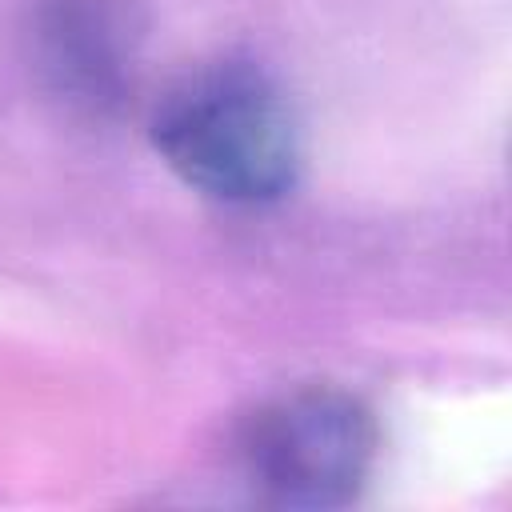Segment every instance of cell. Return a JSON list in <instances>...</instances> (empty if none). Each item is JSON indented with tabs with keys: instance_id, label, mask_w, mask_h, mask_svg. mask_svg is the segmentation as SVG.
Returning <instances> with one entry per match:
<instances>
[{
	"instance_id": "obj_1",
	"label": "cell",
	"mask_w": 512,
	"mask_h": 512,
	"mask_svg": "<svg viewBox=\"0 0 512 512\" xmlns=\"http://www.w3.org/2000/svg\"><path fill=\"white\" fill-rule=\"evenodd\" d=\"M152 148L200 196L264 208L304 168V128L284 84L256 60H220L184 76L152 116Z\"/></svg>"
},
{
	"instance_id": "obj_2",
	"label": "cell",
	"mask_w": 512,
	"mask_h": 512,
	"mask_svg": "<svg viewBox=\"0 0 512 512\" xmlns=\"http://www.w3.org/2000/svg\"><path fill=\"white\" fill-rule=\"evenodd\" d=\"M248 484L288 508L352 504L380 456V420L364 396L304 384L260 404L236 436Z\"/></svg>"
}]
</instances>
